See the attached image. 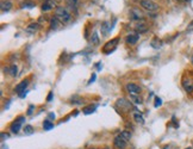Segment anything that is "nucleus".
Instances as JSON below:
<instances>
[{
    "label": "nucleus",
    "mask_w": 193,
    "mask_h": 149,
    "mask_svg": "<svg viewBox=\"0 0 193 149\" xmlns=\"http://www.w3.org/2000/svg\"><path fill=\"white\" fill-rule=\"evenodd\" d=\"M55 17H56L62 24L68 23V22H70V19H72L70 12L67 10V7H64V6H57V7L55 8Z\"/></svg>",
    "instance_id": "1"
},
{
    "label": "nucleus",
    "mask_w": 193,
    "mask_h": 149,
    "mask_svg": "<svg viewBox=\"0 0 193 149\" xmlns=\"http://www.w3.org/2000/svg\"><path fill=\"white\" fill-rule=\"evenodd\" d=\"M141 6L148 12H155L159 10V4H156L153 0H141Z\"/></svg>",
    "instance_id": "2"
},
{
    "label": "nucleus",
    "mask_w": 193,
    "mask_h": 149,
    "mask_svg": "<svg viewBox=\"0 0 193 149\" xmlns=\"http://www.w3.org/2000/svg\"><path fill=\"white\" fill-rule=\"evenodd\" d=\"M24 119H25L24 116H19L18 118H15V121L11 124V126H10V130L13 134L19 133V130L22 129V125H23V123H24Z\"/></svg>",
    "instance_id": "3"
},
{
    "label": "nucleus",
    "mask_w": 193,
    "mask_h": 149,
    "mask_svg": "<svg viewBox=\"0 0 193 149\" xmlns=\"http://www.w3.org/2000/svg\"><path fill=\"white\" fill-rule=\"evenodd\" d=\"M118 41L119 39L118 38H115V39H111L110 42H107L105 46H104V48H103V51L105 53V54H108V53H111V51H113L115 49H116L117 47V43H118Z\"/></svg>",
    "instance_id": "4"
},
{
    "label": "nucleus",
    "mask_w": 193,
    "mask_h": 149,
    "mask_svg": "<svg viewBox=\"0 0 193 149\" xmlns=\"http://www.w3.org/2000/svg\"><path fill=\"white\" fill-rule=\"evenodd\" d=\"M126 144H128L126 141L123 140L119 135L116 136V137H115V140H113V146H115L117 149H125L126 148Z\"/></svg>",
    "instance_id": "5"
},
{
    "label": "nucleus",
    "mask_w": 193,
    "mask_h": 149,
    "mask_svg": "<svg viewBox=\"0 0 193 149\" xmlns=\"http://www.w3.org/2000/svg\"><path fill=\"white\" fill-rule=\"evenodd\" d=\"M126 91L129 92V94H135V95H138L141 93V87L138 85H136V84H128L126 86Z\"/></svg>",
    "instance_id": "6"
},
{
    "label": "nucleus",
    "mask_w": 193,
    "mask_h": 149,
    "mask_svg": "<svg viewBox=\"0 0 193 149\" xmlns=\"http://www.w3.org/2000/svg\"><path fill=\"white\" fill-rule=\"evenodd\" d=\"M130 17L134 20H142L143 19V13L139 11V8H131L130 10Z\"/></svg>",
    "instance_id": "7"
},
{
    "label": "nucleus",
    "mask_w": 193,
    "mask_h": 149,
    "mask_svg": "<svg viewBox=\"0 0 193 149\" xmlns=\"http://www.w3.org/2000/svg\"><path fill=\"white\" fill-rule=\"evenodd\" d=\"M28 85H29V80H28V79H25V80H23L22 82H19V84L15 86V91L19 94V95H20L22 92H25V88L28 87Z\"/></svg>",
    "instance_id": "8"
},
{
    "label": "nucleus",
    "mask_w": 193,
    "mask_h": 149,
    "mask_svg": "<svg viewBox=\"0 0 193 149\" xmlns=\"http://www.w3.org/2000/svg\"><path fill=\"white\" fill-rule=\"evenodd\" d=\"M56 5H55V2L53 0H46L44 2H43V5H42V10L46 12V11H50V10H53Z\"/></svg>",
    "instance_id": "9"
},
{
    "label": "nucleus",
    "mask_w": 193,
    "mask_h": 149,
    "mask_svg": "<svg viewBox=\"0 0 193 149\" xmlns=\"http://www.w3.org/2000/svg\"><path fill=\"white\" fill-rule=\"evenodd\" d=\"M138 38H139V36L137 33H131V35H128V36H126L125 41H126L128 44H136Z\"/></svg>",
    "instance_id": "10"
},
{
    "label": "nucleus",
    "mask_w": 193,
    "mask_h": 149,
    "mask_svg": "<svg viewBox=\"0 0 193 149\" xmlns=\"http://www.w3.org/2000/svg\"><path fill=\"white\" fill-rule=\"evenodd\" d=\"M39 29V24L38 23H31L30 25H28V28L25 29V31L28 32V33H31V35H33L35 32H37Z\"/></svg>",
    "instance_id": "11"
},
{
    "label": "nucleus",
    "mask_w": 193,
    "mask_h": 149,
    "mask_svg": "<svg viewBox=\"0 0 193 149\" xmlns=\"http://www.w3.org/2000/svg\"><path fill=\"white\" fill-rule=\"evenodd\" d=\"M182 87L185 88V91L186 92H188V93H191V92H193V82L191 81V80H184L182 81Z\"/></svg>",
    "instance_id": "12"
},
{
    "label": "nucleus",
    "mask_w": 193,
    "mask_h": 149,
    "mask_svg": "<svg viewBox=\"0 0 193 149\" xmlns=\"http://www.w3.org/2000/svg\"><path fill=\"white\" fill-rule=\"evenodd\" d=\"M1 11L2 12H7L12 8V2L11 1H1Z\"/></svg>",
    "instance_id": "13"
},
{
    "label": "nucleus",
    "mask_w": 193,
    "mask_h": 149,
    "mask_svg": "<svg viewBox=\"0 0 193 149\" xmlns=\"http://www.w3.org/2000/svg\"><path fill=\"white\" fill-rule=\"evenodd\" d=\"M61 24H62L61 22H60V20H59L56 17H54V18L50 20V29H51V30H56V29H57V28H59Z\"/></svg>",
    "instance_id": "14"
},
{
    "label": "nucleus",
    "mask_w": 193,
    "mask_h": 149,
    "mask_svg": "<svg viewBox=\"0 0 193 149\" xmlns=\"http://www.w3.org/2000/svg\"><path fill=\"white\" fill-rule=\"evenodd\" d=\"M119 136H121L123 140H125V141L128 142L129 140H130V138H131L132 135H131V133H130V131H128V130H124V131H122V133L119 134Z\"/></svg>",
    "instance_id": "15"
},
{
    "label": "nucleus",
    "mask_w": 193,
    "mask_h": 149,
    "mask_svg": "<svg viewBox=\"0 0 193 149\" xmlns=\"http://www.w3.org/2000/svg\"><path fill=\"white\" fill-rule=\"evenodd\" d=\"M161 46H162V41L161 39H159L157 37H155L153 41H151V47L153 48H161Z\"/></svg>",
    "instance_id": "16"
},
{
    "label": "nucleus",
    "mask_w": 193,
    "mask_h": 149,
    "mask_svg": "<svg viewBox=\"0 0 193 149\" xmlns=\"http://www.w3.org/2000/svg\"><path fill=\"white\" fill-rule=\"evenodd\" d=\"M91 42H92V44H94V46H98L99 44V36H98L97 31L93 32L92 37H91Z\"/></svg>",
    "instance_id": "17"
},
{
    "label": "nucleus",
    "mask_w": 193,
    "mask_h": 149,
    "mask_svg": "<svg viewBox=\"0 0 193 149\" xmlns=\"http://www.w3.org/2000/svg\"><path fill=\"white\" fill-rule=\"evenodd\" d=\"M134 119H135V122L138 123V124H143V123H144V118H143L142 115H139V113H135V115H134Z\"/></svg>",
    "instance_id": "18"
},
{
    "label": "nucleus",
    "mask_w": 193,
    "mask_h": 149,
    "mask_svg": "<svg viewBox=\"0 0 193 149\" xmlns=\"http://www.w3.org/2000/svg\"><path fill=\"white\" fill-rule=\"evenodd\" d=\"M8 72H10L11 77H15V75H17V72H18L17 66H15V64H11V66H10V68H8Z\"/></svg>",
    "instance_id": "19"
},
{
    "label": "nucleus",
    "mask_w": 193,
    "mask_h": 149,
    "mask_svg": "<svg viewBox=\"0 0 193 149\" xmlns=\"http://www.w3.org/2000/svg\"><path fill=\"white\" fill-rule=\"evenodd\" d=\"M35 6V2L33 1H31V0H25V1H23L22 2V7H29V8H31V7H33Z\"/></svg>",
    "instance_id": "20"
},
{
    "label": "nucleus",
    "mask_w": 193,
    "mask_h": 149,
    "mask_svg": "<svg viewBox=\"0 0 193 149\" xmlns=\"http://www.w3.org/2000/svg\"><path fill=\"white\" fill-rule=\"evenodd\" d=\"M43 128H44V130H50V129L54 128V124L49 119H46V121H44V123H43Z\"/></svg>",
    "instance_id": "21"
},
{
    "label": "nucleus",
    "mask_w": 193,
    "mask_h": 149,
    "mask_svg": "<svg viewBox=\"0 0 193 149\" xmlns=\"http://www.w3.org/2000/svg\"><path fill=\"white\" fill-rule=\"evenodd\" d=\"M136 30L139 31V33H141V32L147 31L148 28H147V25H146V24H137V25H136Z\"/></svg>",
    "instance_id": "22"
},
{
    "label": "nucleus",
    "mask_w": 193,
    "mask_h": 149,
    "mask_svg": "<svg viewBox=\"0 0 193 149\" xmlns=\"http://www.w3.org/2000/svg\"><path fill=\"white\" fill-rule=\"evenodd\" d=\"M94 110H95V106L90 105V106H86L85 109H84V113L88 115V113H92V112H94Z\"/></svg>",
    "instance_id": "23"
},
{
    "label": "nucleus",
    "mask_w": 193,
    "mask_h": 149,
    "mask_svg": "<svg viewBox=\"0 0 193 149\" xmlns=\"http://www.w3.org/2000/svg\"><path fill=\"white\" fill-rule=\"evenodd\" d=\"M130 98H131L134 102L136 104H142V98L138 97V95H135V94H130Z\"/></svg>",
    "instance_id": "24"
},
{
    "label": "nucleus",
    "mask_w": 193,
    "mask_h": 149,
    "mask_svg": "<svg viewBox=\"0 0 193 149\" xmlns=\"http://www.w3.org/2000/svg\"><path fill=\"white\" fill-rule=\"evenodd\" d=\"M24 133H25V135H31L33 133V128L31 125H26L24 128Z\"/></svg>",
    "instance_id": "25"
},
{
    "label": "nucleus",
    "mask_w": 193,
    "mask_h": 149,
    "mask_svg": "<svg viewBox=\"0 0 193 149\" xmlns=\"http://www.w3.org/2000/svg\"><path fill=\"white\" fill-rule=\"evenodd\" d=\"M66 2H67V5L70 6V7H75L77 0H66Z\"/></svg>",
    "instance_id": "26"
},
{
    "label": "nucleus",
    "mask_w": 193,
    "mask_h": 149,
    "mask_svg": "<svg viewBox=\"0 0 193 149\" xmlns=\"http://www.w3.org/2000/svg\"><path fill=\"white\" fill-rule=\"evenodd\" d=\"M155 107H157V106H160L161 104H162V102H161V99L160 98H155Z\"/></svg>",
    "instance_id": "27"
},
{
    "label": "nucleus",
    "mask_w": 193,
    "mask_h": 149,
    "mask_svg": "<svg viewBox=\"0 0 193 149\" xmlns=\"http://www.w3.org/2000/svg\"><path fill=\"white\" fill-rule=\"evenodd\" d=\"M163 149H178L175 146H173V144H168V146H164Z\"/></svg>",
    "instance_id": "28"
},
{
    "label": "nucleus",
    "mask_w": 193,
    "mask_h": 149,
    "mask_svg": "<svg viewBox=\"0 0 193 149\" xmlns=\"http://www.w3.org/2000/svg\"><path fill=\"white\" fill-rule=\"evenodd\" d=\"M95 80V74H93L92 77H91V79H90V81H88V84H92L93 81Z\"/></svg>",
    "instance_id": "29"
},
{
    "label": "nucleus",
    "mask_w": 193,
    "mask_h": 149,
    "mask_svg": "<svg viewBox=\"0 0 193 149\" xmlns=\"http://www.w3.org/2000/svg\"><path fill=\"white\" fill-rule=\"evenodd\" d=\"M33 109H35V106H33V105H31L30 107H29V111H28V115H31V113H32V110H33Z\"/></svg>",
    "instance_id": "30"
},
{
    "label": "nucleus",
    "mask_w": 193,
    "mask_h": 149,
    "mask_svg": "<svg viewBox=\"0 0 193 149\" xmlns=\"http://www.w3.org/2000/svg\"><path fill=\"white\" fill-rule=\"evenodd\" d=\"M51 98H53V92H50V93H49L48 98H46V100H48V102H50V100H51Z\"/></svg>",
    "instance_id": "31"
},
{
    "label": "nucleus",
    "mask_w": 193,
    "mask_h": 149,
    "mask_svg": "<svg viewBox=\"0 0 193 149\" xmlns=\"http://www.w3.org/2000/svg\"><path fill=\"white\" fill-rule=\"evenodd\" d=\"M185 149H193V148H191V147H187V148H185Z\"/></svg>",
    "instance_id": "32"
},
{
    "label": "nucleus",
    "mask_w": 193,
    "mask_h": 149,
    "mask_svg": "<svg viewBox=\"0 0 193 149\" xmlns=\"http://www.w3.org/2000/svg\"><path fill=\"white\" fill-rule=\"evenodd\" d=\"M178 1H184V0H178Z\"/></svg>",
    "instance_id": "33"
},
{
    "label": "nucleus",
    "mask_w": 193,
    "mask_h": 149,
    "mask_svg": "<svg viewBox=\"0 0 193 149\" xmlns=\"http://www.w3.org/2000/svg\"><path fill=\"white\" fill-rule=\"evenodd\" d=\"M192 63H193V57H192Z\"/></svg>",
    "instance_id": "34"
},
{
    "label": "nucleus",
    "mask_w": 193,
    "mask_h": 149,
    "mask_svg": "<svg viewBox=\"0 0 193 149\" xmlns=\"http://www.w3.org/2000/svg\"><path fill=\"white\" fill-rule=\"evenodd\" d=\"M104 149H110V148H104Z\"/></svg>",
    "instance_id": "35"
},
{
    "label": "nucleus",
    "mask_w": 193,
    "mask_h": 149,
    "mask_svg": "<svg viewBox=\"0 0 193 149\" xmlns=\"http://www.w3.org/2000/svg\"><path fill=\"white\" fill-rule=\"evenodd\" d=\"M192 148H193V147H192Z\"/></svg>",
    "instance_id": "36"
}]
</instances>
